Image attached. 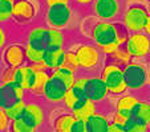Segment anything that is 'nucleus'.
<instances>
[{"instance_id": "1", "label": "nucleus", "mask_w": 150, "mask_h": 132, "mask_svg": "<svg viewBox=\"0 0 150 132\" xmlns=\"http://www.w3.org/2000/svg\"><path fill=\"white\" fill-rule=\"evenodd\" d=\"M130 32L126 29V27L118 21H97L92 27L91 37L93 38L94 44L100 49L110 44H118L124 45L129 37Z\"/></svg>"}, {"instance_id": "2", "label": "nucleus", "mask_w": 150, "mask_h": 132, "mask_svg": "<svg viewBox=\"0 0 150 132\" xmlns=\"http://www.w3.org/2000/svg\"><path fill=\"white\" fill-rule=\"evenodd\" d=\"M101 78L104 79L109 94L112 95H121L127 91V86L124 77V68L116 62L109 61L105 65L101 73Z\"/></svg>"}, {"instance_id": "3", "label": "nucleus", "mask_w": 150, "mask_h": 132, "mask_svg": "<svg viewBox=\"0 0 150 132\" xmlns=\"http://www.w3.org/2000/svg\"><path fill=\"white\" fill-rule=\"evenodd\" d=\"M149 11L142 4H132L129 6L125 12L122 13L121 23L126 27V29L130 33L136 32H144L145 25L149 19Z\"/></svg>"}, {"instance_id": "4", "label": "nucleus", "mask_w": 150, "mask_h": 132, "mask_svg": "<svg viewBox=\"0 0 150 132\" xmlns=\"http://www.w3.org/2000/svg\"><path fill=\"white\" fill-rule=\"evenodd\" d=\"M124 77L127 90H141L147 85L149 74L142 62L132 61L124 66Z\"/></svg>"}, {"instance_id": "5", "label": "nucleus", "mask_w": 150, "mask_h": 132, "mask_svg": "<svg viewBox=\"0 0 150 132\" xmlns=\"http://www.w3.org/2000/svg\"><path fill=\"white\" fill-rule=\"evenodd\" d=\"M73 52L76 53L80 68L84 70H94L101 64L102 53L98 46H93L89 44H79V46Z\"/></svg>"}, {"instance_id": "6", "label": "nucleus", "mask_w": 150, "mask_h": 132, "mask_svg": "<svg viewBox=\"0 0 150 132\" xmlns=\"http://www.w3.org/2000/svg\"><path fill=\"white\" fill-rule=\"evenodd\" d=\"M124 46L133 58H145L150 54V37L145 32L130 33Z\"/></svg>"}, {"instance_id": "7", "label": "nucleus", "mask_w": 150, "mask_h": 132, "mask_svg": "<svg viewBox=\"0 0 150 132\" xmlns=\"http://www.w3.org/2000/svg\"><path fill=\"white\" fill-rule=\"evenodd\" d=\"M92 9L94 16L102 21H114L122 15L120 0H94L92 3Z\"/></svg>"}, {"instance_id": "8", "label": "nucleus", "mask_w": 150, "mask_h": 132, "mask_svg": "<svg viewBox=\"0 0 150 132\" xmlns=\"http://www.w3.org/2000/svg\"><path fill=\"white\" fill-rule=\"evenodd\" d=\"M47 23L51 28L62 29L68 27L72 19V9L68 3L54 4L52 7H47Z\"/></svg>"}, {"instance_id": "9", "label": "nucleus", "mask_w": 150, "mask_h": 132, "mask_svg": "<svg viewBox=\"0 0 150 132\" xmlns=\"http://www.w3.org/2000/svg\"><path fill=\"white\" fill-rule=\"evenodd\" d=\"M24 93L25 90L16 82L1 83L0 85V108L7 110L16 102L24 99Z\"/></svg>"}, {"instance_id": "10", "label": "nucleus", "mask_w": 150, "mask_h": 132, "mask_svg": "<svg viewBox=\"0 0 150 132\" xmlns=\"http://www.w3.org/2000/svg\"><path fill=\"white\" fill-rule=\"evenodd\" d=\"M36 16V6L31 0H16L12 12V20L16 24H27Z\"/></svg>"}, {"instance_id": "11", "label": "nucleus", "mask_w": 150, "mask_h": 132, "mask_svg": "<svg viewBox=\"0 0 150 132\" xmlns=\"http://www.w3.org/2000/svg\"><path fill=\"white\" fill-rule=\"evenodd\" d=\"M68 90L69 89L65 86L64 82H61L57 77L51 74L48 82H47L45 90H44V98L51 103H60L64 101Z\"/></svg>"}, {"instance_id": "12", "label": "nucleus", "mask_w": 150, "mask_h": 132, "mask_svg": "<svg viewBox=\"0 0 150 132\" xmlns=\"http://www.w3.org/2000/svg\"><path fill=\"white\" fill-rule=\"evenodd\" d=\"M85 93L89 101L100 103L106 99L109 91L101 77H92V78H88L86 86H85Z\"/></svg>"}, {"instance_id": "13", "label": "nucleus", "mask_w": 150, "mask_h": 132, "mask_svg": "<svg viewBox=\"0 0 150 132\" xmlns=\"http://www.w3.org/2000/svg\"><path fill=\"white\" fill-rule=\"evenodd\" d=\"M3 59L7 66L20 68L25 65V46L21 44H11L6 48Z\"/></svg>"}, {"instance_id": "14", "label": "nucleus", "mask_w": 150, "mask_h": 132, "mask_svg": "<svg viewBox=\"0 0 150 132\" xmlns=\"http://www.w3.org/2000/svg\"><path fill=\"white\" fill-rule=\"evenodd\" d=\"M27 44L33 49L44 52L48 46V28L44 27H35L28 32Z\"/></svg>"}, {"instance_id": "15", "label": "nucleus", "mask_w": 150, "mask_h": 132, "mask_svg": "<svg viewBox=\"0 0 150 132\" xmlns=\"http://www.w3.org/2000/svg\"><path fill=\"white\" fill-rule=\"evenodd\" d=\"M36 78V71L32 69L31 65H23L15 70V82L19 86H21L24 90H31L32 85Z\"/></svg>"}, {"instance_id": "16", "label": "nucleus", "mask_w": 150, "mask_h": 132, "mask_svg": "<svg viewBox=\"0 0 150 132\" xmlns=\"http://www.w3.org/2000/svg\"><path fill=\"white\" fill-rule=\"evenodd\" d=\"M65 53L64 48H57V46H48L44 50V58H42V64L45 65L49 70H54L59 69L60 65L62 62V57Z\"/></svg>"}, {"instance_id": "17", "label": "nucleus", "mask_w": 150, "mask_h": 132, "mask_svg": "<svg viewBox=\"0 0 150 132\" xmlns=\"http://www.w3.org/2000/svg\"><path fill=\"white\" fill-rule=\"evenodd\" d=\"M21 118L24 120H27L28 123H31L32 126H35L36 128H39L45 119V112L44 110L39 106L37 103H27L25 111H24Z\"/></svg>"}, {"instance_id": "18", "label": "nucleus", "mask_w": 150, "mask_h": 132, "mask_svg": "<svg viewBox=\"0 0 150 132\" xmlns=\"http://www.w3.org/2000/svg\"><path fill=\"white\" fill-rule=\"evenodd\" d=\"M86 101H88L86 93H85L84 90H81V89L74 87V86L67 91L65 98H64L67 108H69L71 111H74V110L80 108Z\"/></svg>"}, {"instance_id": "19", "label": "nucleus", "mask_w": 150, "mask_h": 132, "mask_svg": "<svg viewBox=\"0 0 150 132\" xmlns=\"http://www.w3.org/2000/svg\"><path fill=\"white\" fill-rule=\"evenodd\" d=\"M139 102V99L137 98L133 94H126V95H122L118 99L116 106V112H118L120 115H122L125 119L132 118L133 115V110L136 107V104Z\"/></svg>"}, {"instance_id": "20", "label": "nucleus", "mask_w": 150, "mask_h": 132, "mask_svg": "<svg viewBox=\"0 0 150 132\" xmlns=\"http://www.w3.org/2000/svg\"><path fill=\"white\" fill-rule=\"evenodd\" d=\"M110 122L112 120L108 119V116L96 112L85 120V126H86L88 132H108Z\"/></svg>"}, {"instance_id": "21", "label": "nucleus", "mask_w": 150, "mask_h": 132, "mask_svg": "<svg viewBox=\"0 0 150 132\" xmlns=\"http://www.w3.org/2000/svg\"><path fill=\"white\" fill-rule=\"evenodd\" d=\"M49 77H51V71H48V69L36 71V78H35V82L32 85L29 93L36 96H44V90H45Z\"/></svg>"}, {"instance_id": "22", "label": "nucleus", "mask_w": 150, "mask_h": 132, "mask_svg": "<svg viewBox=\"0 0 150 132\" xmlns=\"http://www.w3.org/2000/svg\"><path fill=\"white\" fill-rule=\"evenodd\" d=\"M132 118L149 127L150 126V103L149 102L139 101L136 104V107H134Z\"/></svg>"}, {"instance_id": "23", "label": "nucleus", "mask_w": 150, "mask_h": 132, "mask_svg": "<svg viewBox=\"0 0 150 132\" xmlns=\"http://www.w3.org/2000/svg\"><path fill=\"white\" fill-rule=\"evenodd\" d=\"M72 115L74 116L76 119H79V120H86L88 118H91L93 114L97 112V108H96V103L92 101H86L84 104H82L80 108L74 110V111H71Z\"/></svg>"}, {"instance_id": "24", "label": "nucleus", "mask_w": 150, "mask_h": 132, "mask_svg": "<svg viewBox=\"0 0 150 132\" xmlns=\"http://www.w3.org/2000/svg\"><path fill=\"white\" fill-rule=\"evenodd\" d=\"M74 120H76V118L72 115V112L60 115V116H57L56 120H54L53 129L54 131H60V132H69Z\"/></svg>"}, {"instance_id": "25", "label": "nucleus", "mask_w": 150, "mask_h": 132, "mask_svg": "<svg viewBox=\"0 0 150 132\" xmlns=\"http://www.w3.org/2000/svg\"><path fill=\"white\" fill-rule=\"evenodd\" d=\"M60 68L65 69V70H69V71H72V73H76V71L79 70L80 65H79V61H77L76 53H74L73 50H65Z\"/></svg>"}, {"instance_id": "26", "label": "nucleus", "mask_w": 150, "mask_h": 132, "mask_svg": "<svg viewBox=\"0 0 150 132\" xmlns=\"http://www.w3.org/2000/svg\"><path fill=\"white\" fill-rule=\"evenodd\" d=\"M51 74H53V75L57 77L61 82H64L68 89L73 87L74 81H76V73H72V71H69V70L59 68V69H54V70H51Z\"/></svg>"}, {"instance_id": "27", "label": "nucleus", "mask_w": 150, "mask_h": 132, "mask_svg": "<svg viewBox=\"0 0 150 132\" xmlns=\"http://www.w3.org/2000/svg\"><path fill=\"white\" fill-rule=\"evenodd\" d=\"M25 107H27V102L24 101V99L16 102V103L12 104L11 107H8V108L6 110V112H7V116H8L9 122L21 118L23 114H24V111H25Z\"/></svg>"}, {"instance_id": "28", "label": "nucleus", "mask_w": 150, "mask_h": 132, "mask_svg": "<svg viewBox=\"0 0 150 132\" xmlns=\"http://www.w3.org/2000/svg\"><path fill=\"white\" fill-rule=\"evenodd\" d=\"M16 0H0V23H6L12 19V12Z\"/></svg>"}, {"instance_id": "29", "label": "nucleus", "mask_w": 150, "mask_h": 132, "mask_svg": "<svg viewBox=\"0 0 150 132\" xmlns=\"http://www.w3.org/2000/svg\"><path fill=\"white\" fill-rule=\"evenodd\" d=\"M64 41H65V38H64V34H62L61 29H56V28L48 29V46L64 48Z\"/></svg>"}, {"instance_id": "30", "label": "nucleus", "mask_w": 150, "mask_h": 132, "mask_svg": "<svg viewBox=\"0 0 150 132\" xmlns=\"http://www.w3.org/2000/svg\"><path fill=\"white\" fill-rule=\"evenodd\" d=\"M42 58H44V52L33 49L31 45L25 44V62H28L27 65L42 64Z\"/></svg>"}, {"instance_id": "31", "label": "nucleus", "mask_w": 150, "mask_h": 132, "mask_svg": "<svg viewBox=\"0 0 150 132\" xmlns=\"http://www.w3.org/2000/svg\"><path fill=\"white\" fill-rule=\"evenodd\" d=\"M109 58H110V61H113V62H116V64H118L120 66H122V68H124L125 65L129 64V62L133 61V57H132L130 54L127 53L124 45H122L121 48H120L114 54L109 56Z\"/></svg>"}, {"instance_id": "32", "label": "nucleus", "mask_w": 150, "mask_h": 132, "mask_svg": "<svg viewBox=\"0 0 150 132\" xmlns=\"http://www.w3.org/2000/svg\"><path fill=\"white\" fill-rule=\"evenodd\" d=\"M11 129L12 132H36L37 128L27 120H24L23 118H19L11 122Z\"/></svg>"}, {"instance_id": "33", "label": "nucleus", "mask_w": 150, "mask_h": 132, "mask_svg": "<svg viewBox=\"0 0 150 132\" xmlns=\"http://www.w3.org/2000/svg\"><path fill=\"white\" fill-rule=\"evenodd\" d=\"M125 132H149V127L139 123L133 118H129L124 124Z\"/></svg>"}, {"instance_id": "34", "label": "nucleus", "mask_w": 150, "mask_h": 132, "mask_svg": "<svg viewBox=\"0 0 150 132\" xmlns=\"http://www.w3.org/2000/svg\"><path fill=\"white\" fill-rule=\"evenodd\" d=\"M15 70L16 68L7 66L1 73V83H8V82H15Z\"/></svg>"}, {"instance_id": "35", "label": "nucleus", "mask_w": 150, "mask_h": 132, "mask_svg": "<svg viewBox=\"0 0 150 132\" xmlns=\"http://www.w3.org/2000/svg\"><path fill=\"white\" fill-rule=\"evenodd\" d=\"M69 132H88L86 126H85V122L76 119V120L73 122V124H72L71 131H69Z\"/></svg>"}, {"instance_id": "36", "label": "nucleus", "mask_w": 150, "mask_h": 132, "mask_svg": "<svg viewBox=\"0 0 150 132\" xmlns=\"http://www.w3.org/2000/svg\"><path fill=\"white\" fill-rule=\"evenodd\" d=\"M9 124V119L7 116V112L4 108H0V132H3L4 129H7Z\"/></svg>"}, {"instance_id": "37", "label": "nucleus", "mask_w": 150, "mask_h": 132, "mask_svg": "<svg viewBox=\"0 0 150 132\" xmlns=\"http://www.w3.org/2000/svg\"><path fill=\"white\" fill-rule=\"evenodd\" d=\"M108 132H125V128L122 124H117V123L110 122V126H109Z\"/></svg>"}, {"instance_id": "38", "label": "nucleus", "mask_w": 150, "mask_h": 132, "mask_svg": "<svg viewBox=\"0 0 150 132\" xmlns=\"http://www.w3.org/2000/svg\"><path fill=\"white\" fill-rule=\"evenodd\" d=\"M7 42V33L1 27H0V49H3Z\"/></svg>"}, {"instance_id": "39", "label": "nucleus", "mask_w": 150, "mask_h": 132, "mask_svg": "<svg viewBox=\"0 0 150 132\" xmlns=\"http://www.w3.org/2000/svg\"><path fill=\"white\" fill-rule=\"evenodd\" d=\"M47 7H52L54 4H62V3H68L69 4V0H45Z\"/></svg>"}, {"instance_id": "40", "label": "nucleus", "mask_w": 150, "mask_h": 132, "mask_svg": "<svg viewBox=\"0 0 150 132\" xmlns=\"http://www.w3.org/2000/svg\"><path fill=\"white\" fill-rule=\"evenodd\" d=\"M76 4H79V6H89V4H92L94 1V0H73Z\"/></svg>"}, {"instance_id": "41", "label": "nucleus", "mask_w": 150, "mask_h": 132, "mask_svg": "<svg viewBox=\"0 0 150 132\" xmlns=\"http://www.w3.org/2000/svg\"><path fill=\"white\" fill-rule=\"evenodd\" d=\"M144 32L147 34V36L150 37V15H149V19H147V23H146V25H145Z\"/></svg>"}, {"instance_id": "42", "label": "nucleus", "mask_w": 150, "mask_h": 132, "mask_svg": "<svg viewBox=\"0 0 150 132\" xmlns=\"http://www.w3.org/2000/svg\"><path fill=\"white\" fill-rule=\"evenodd\" d=\"M52 132H60V131H54V129H53V131H52Z\"/></svg>"}, {"instance_id": "43", "label": "nucleus", "mask_w": 150, "mask_h": 132, "mask_svg": "<svg viewBox=\"0 0 150 132\" xmlns=\"http://www.w3.org/2000/svg\"><path fill=\"white\" fill-rule=\"evenodd\" d=\"M149 93H150V85H149Z\"/></svg>"}, {"instance_id": "44", "label": "nucleus", "mask_w": 150, "mask_h": 132, "mask_svg": "<svg viewBox=\"0 0 150 132\" xmlns=\"http://www.w3.org/2000/svg\"><path fill=\"white\" fill-rule=\"evenodd\" d=\"M149 1H150V0H149Z\"/></svg>"}]
</instances>
